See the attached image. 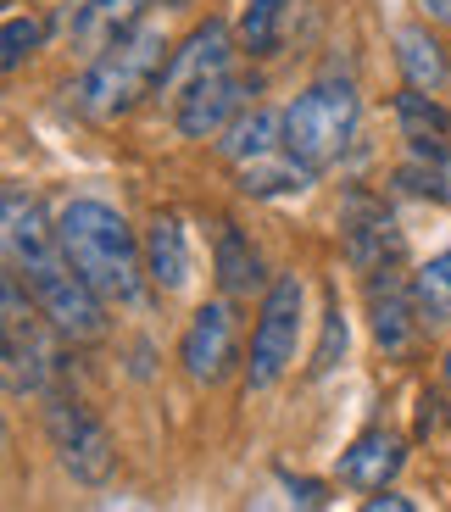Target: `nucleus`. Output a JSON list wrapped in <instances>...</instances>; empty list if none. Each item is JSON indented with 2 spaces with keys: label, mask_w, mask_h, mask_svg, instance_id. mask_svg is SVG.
I'll list each match as a JSON object with an SVG mask.
<instances>
[{
  "label": "nucleus",
  "mask_w": 451,
  "mask_h": 512,
  "mask_svg": "<svg viewBox=\"0 0 451 512\" xmlns=\"http://www.w3.org/2000/svg\"><path fill=\"white\" fill-rule=\"evenodd\" d=\"M173 6H184V0H173Z\"/></svg>",
  "instance_id": "obj_30"
},
{
  "label": "nucleus",
  "mask_w": 451,
  "mask_h": 512,
  "mask_svg": "<svg viewBox=\"0 0 451 512\" xmlns=\"http://www.w3.org/2000/svg\"><path fill=\"white\" fill-rule=\"evenodd\" d=\"M396 62H401V78L418 84V90H435L440 78H451V51H440L424 23L396 28Z\"/></svg>",
  "instance_id": "obj_18"
},
{
  "label": "nucleus",
  "mask_w": 451,
  "mask_h": 512,
  "mask_svg": "<svg viewBox=\"0 0 451 512\" xmlns=\"http://www.w3.org/2000/svg\"><path fill=\"white\" fill-rule=\"evenodd\" d=\"M368 318H374V340L385 357H407L418 346V301H413V279H401L396 268L368 273Z\"/></svg>",
  "instance_id": "obj_9"
},
{
  "label": "nucleus",
  "mask_w": 451,
  "mask_h": 512,
  "mask_svg": "<svg viewBox=\"0 0 451 512\" xmlns=\"http://www.w3.org/2000/svg\"><path fill=\"white\" fill-rule=\"evenodd\" d=\"M273 151H284V117L262 112V106L257 112H240L218 140V156L234 162V167H251V162H262V156H273Z\"/></svg>",
  "instance_id": "obj_16"
},
{
  "label": "nucleus",
  "mask_w": 451,
  "mask_h": 512,
  "mask_svg": "<svg viewBox=\"0 0 451 512\" xmlns=\"http://www.w3.org/2000/svg\"><path fill=\"white\" fill-rule=\"evenodd\" d=\"M413 301H418V318H424V329L451 323V251L429 256L424 268L413 273Z\"/></svg>",
  "instance_id": "obj_20"
},
{
  "label": "nucleus",
  "mask_w": 451,
  "mask_h": 512,
  "mask_svg": "<svg viewBox=\"0 0 451 512\" xmlns=\"http://www.w3.org/2000/svg\"><path fill=\"white\" fill-rule=\"evenodd\" d=\"M301 318H307V284L296 273H279L262 290V318L251 329V362H245L251 390H273L290 373L296 346H301Z\"/></svg>",
  "instance_id": "obj_5"
},
{
  "label": "nucleus",
  "mask_w": 451,
  "mask_h": 512,
  "mask_svg": "<svg viewBox=\"0 0 451 512\" xmlns=\"http://www.w3.org/2000/svg\"><path fill=\"white\" fill-rule=\"evenodd\" d=\"M45 429H51L56 462H62L78 485H106V479H112V462H117L112 435L101 429V418H95L84 401L56 396L51 412H45Z\"/></svg>",
  "instance_id": "obj_6"
},
{
  "label": "nucleus",
  "mask_w": 451,
  "mask_h": 512,
  "mask_svg": "<svg viewBox=\"0 0 451 512\" xmlns=\"http://www.w3.org/2000/svg\"><path fill=\"white\" fill-rule=\"evenodd\" d=\"M401 162H396V184L407 195L451 206V134H401Z\"/></svg>",
  "instance_id": "obj_11"
},
{
  "label": "nucleus",
  "mask_w": 451,
  "mask_h": 512,
  "mask_svg": "<svg viewBox=\"0 0 451 512\" xmlns=\"http://www.w3.org/2000/svg\"><path fill=\"white\" fill-rule=\"evenodd\" d=\"M279 23H284V0H251L240 12V39L251 56H273L279 51Z\"/></svg>",
  "instance_id": "obj_22"
},
{
  "label": "nucleus",
  "mask_w": 451,
  "mask_h": 512,
  "mask_svg": "<svg viewBox=\"0 0 451 512\" xmlns=\"http://www.w3.org/2000/svg\"><path fill=\"white\" fill-rule=\"evenodd\" d=\"M413 512V501L407 496H396V490H379V496H368V512Z\"/></svg>",
  "instance_id": "obj_27"
},
{
  "label": "nucleus",
  "mask_w": 451,
  "mask_h": 512,
  "mask_svg": "<svg viewBox=\"0 0 451 512\" xmlns=\"http://www.w3.org/2000/svg\"><path fill=\"white\" fill-rule=\"evenodd\" d=\"M396 117H401V134H451V112L435 101V90H407L396 95Z\"/></svg>",
  "instance_id": "obj_21"
},
{
  "label": "nucleus",
  "mask_w": 451,
  "mask_h": 512,
  "mask_svg": "<svg viewBox=\"0 0 451 512\" xmlns=\"http://www.w3.org/2000/svg\"><path fill=\"white\" fill-rule=\"evenodd\" d=\"M418 6H424L429 23H446L451 28V0H418Z\"/></svg>",
  "instance_id": "obj_28"
},
{
  "label": "nucleus",
  "mask_w": 451,
  "mask_h": 512,
  "mask_svg": "<svg viewBox=\"0 0 451 512\" xmlns=\"http://www.w3.org/2000/svg\"><path fill=\"white\" fill-rule=\"evenodd\" d=\"M179 362L195 384H223L240 362V346H234V312L229 301H212V307L195 312V323L184 329Z\"/></svg>",
  "instance_id": "obj_10"
},
{
  "label": "nucleus",
  "mask_w": 451,
  "mask_h": 512,
  "mask_svg": "<svg viewBox=\"0 0 451 512\" xmlns=\"http://www.w3.org/2000/svg\"><path fill=\"white\" fill-rule=\"evenodd\" d=\"M145 279L162 295H179L190 284V240H184V223L173 212H156L145 229Z\"/></svg>",
  "instance_id": "obj_13"
},
{
  "label": "nucleus",
  "mask_w": 451,
  "mask_h": 512,
  "mask_svg": "<svg viewBox=\"0 0 451 512\" xmlns=\"http://www.w3.org/2000/svg\"><path fill=\"white\" fill-rule=\"evenodd\" d=\"M318 179L307 162H296L290 151H273L262 156V162L240 167V190L245 195H284V190H307V184Z\"/></svg>",
  "instance_id": "obj_19"
},
{
  "label": "nucleus",
  "mask_w": 451,
  "mask_h": 512,
  "mask_svg": "<svg viewBox=\"0 0 451 512\" xmlns=\"http://www.w3.org/2000/svg\"><path fill=\"white\" fill-rule=\"evenodd\" d=\"M340 357H346V312H340V301H329V312H323V346L312 357V379L335 373Z\"/></svg>",
  "instance_id": "obj_24"
},
{
  "label": "nucleus",
  "mask_w": 451,
  "mask_h": 512,
  "mask_svg": "<svg viewBox=\"0 0 451 512\" xmlns=\"http://www.w3.org/2000/svg\"><path fill=\"white\" fill-rule=\"evenodd\" d=\"M34 51H39V23L34 17H6V34H0V67L17 73Z\"/></svg>",
  "instance_id": "obj_23"
},
{
  "label": "nucleus",
  "mask_w": 451,
  "mask_h": 512,
  "mask_svg": "<svg viewBox=\"0 0 451 512\" xmlns=\"http://www.w3.org/2000/svg\"><path fill=\"white\" fill-rule=\"evenodd\" d=\"M440 379H446V390H451V351H446V362H440Z\"/></svg>",
  "instance_id": "obj_29"
},
{
  "label": "nucleus",
  "mask_w": 451,
  "mask_h": 512,
  "mask_svg": "<svg viewBox=\"0 0 451 512\" xmlns=\"http://www.w3.org/2000/svg\"><path fill=\"white\" fill-rule=\"evenodd\" d=\"M357 117H362L357 90H351L346 78H323L307 95H296V106L284 112V151L296 156V162H307L312 173H323L351 145Z\"/></svg>",
  "instance_id": "obj_4"
},
{
  "label": "nucleus",
  "mask_w": 451,
  "mask_h": 512,
  "mask_svg": "<svg viewBox=\"0 0 451 512\" xmlns=\"http://www.w3.org/2000/svg\"><path fill=\"white\" fill-rule=\"evenodd\" d=\"M212 268H218V290L229 295V301L268 290V279H262V256H257V245L245 240V234L234 229V223H218V251H212Z\"/></svg>",
  "instance_id": "obj_15"
},
{
  "label": "nucleus",
  "mask_w": 451,
  "mask_h": 512,
  "mask_svg": "<svg viewBox=\"0 0 451 512\" xmlns=\"http://www.w3.org/2000/svg\"><path fill=\"white\" fill-rule=\"evenodd\" d=\"M440 423H446V412H440V396H418V435H435Z\"/></svg>",
  "instance_id": "obj_25"
},
{
  "label": "nucleus",
  "mask_w": 451,
  "mask_h": 512,
  "mask_svg": "<svg viewBox=\"0 0 451 512\" xmlns=\"http://www.w3.org/2000/svg\"><path fill=\"white\" fill-rule=\"evenodd\" d=\"M340 229H346V256L351 268L362 273H379V268H396L401 256V229L390 218V206L368 190H346L340 201Z\"/></svg>",
  "instance_id": "obj_7"
},
{
  "label": "nucleus",
  "mask_w": 451,
  "mask_h": 512,
  "mask_svg": "<svg viewBox=\"0 0 451 512\" xmlns=\"http://www.w3.org/2000/svg\"><path fill=\"white\" fill-rule=\"evenodd\" d=\"M284 485H290V501H296V507H323V485H318V479H284Z\"/></svg>",
  "instance_id": "obj_26"
},
{
  "label": "nucleus",
  "mask_w": 451,
  "mask_h": 512,
  "mask_svg": "<svg viewBox=\"0 0 451 512\" xmlns=\"http://www.w3.org/2000/svg\"><path fill=\"white\" fill-rule=\"evenodd\" d=\"M145 6L151 0H78L73 17H67V39L84 56H101L112 39H123L129 28L145 23Z\"/></svg>",
  "instance_id": "obj_12"
},
{
  "label": "nucleus",
  "mask_w": 451,
  "mask_h": 512,
  "mask_svg": "<svg viewBox=\"0 0 451 512\" xmlns=\"http://www.w3.org/2000/svg\"><path fill=\"white\" fill-rule=\"evenodd\" d=\"M401 462H407V446L396 435H385V429H374V435H362L351 451H340V479L357 490H385V479L396 474Z\"/></svg>",
  "instance_id": "obj_17"
},
{
  "label": "nucleus",
  "mask_w": 451,
  "mask_h": 512,
  "mask_svg": "<svg viewBox=\"0 0 451 512\" xmlns=\"http://www.w3.org/2000/svg\"><path fill=\"white\" fill-rule=\"evenodd\" d=\"M257 95V84H245L240 73H212V78H195L190 90L179 95V134L184 140H207V134H223L234 117L245 112V101Z\"/></svg>",
  "instance_id": "obj_8"
},
{
  "label": "nucleus",
  "mask_w": 451,
  "mask_h": 512,
  "mask_svg": "<svg viewBox=\"0 0 451 512\" xmlns=\"http://www.w3.org/2000/svg\"><path fill=\"white\" fill-rule=\"evenodd\" d=\"M56 240L67 262L84 273L101 301H140L145 284V245L123 223V212L106 201H67L56 212Z\"/></svg>",
  "instance_id": "obj_2"
},
{
  "label": "nucleus",
  "mask_w": 451,
  "mask_h": 512,
  "mask_svg": "<svg viewBox=\"0 0 451 512\" xmlns=\"http://www.w3.org/2000/svg\"><path fill=\"white\" fill-rule=\"evenodd\" d=\"M6 262L23 273L28 295L39 301V318L51 323L62 340H95L106 329V301L84 284V273L67 262L62 240H56V223H45L34 195H23L12 184L6 190Z\"/></svg>",
  "instance_id": "obj_1"
},
{
  "label": "nucleus",
  "mask_w": 451,
  "mask_h": 512,
  "mask_svg": "<svg viewBox=\"0 0 451 512\" xmlns=\"http://www.w3.org/2000/svg\"><path fill=\"white\" fill-rule=\"evenodd\" d=\"M162 73H168V39H162V28L156 23L129 28L101 56H90V73L78 78V112L90 117V123H117V117H129L162 84Z\"/></svg>",
  "instance_id": "obj_3"
},
{
  "label": "nucleus",
  "mask_w": 451,
  "mask_h": 512,
  "mask_svg": "<svg viewBox=\"0 0 451 512\" xmlns=\"http://www.w3.org/2000/svg\"><path fill=\"white\" fill-rule=\"evenodd\" d=\"M229 67V28L223 23H207L195 28L190 39H184V51L168 56V73H162V84H156V95L162 90H190L195 78H212Z\"/></svg>",
  "instance_id": "obj_14"
}]
</instances>
